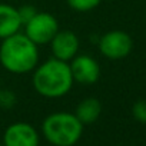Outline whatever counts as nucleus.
Here are the masks:
<instances>
[{
	"label": "nucleus",
	"instance_id": "f257e3e1",
	"mask_svg": "<svg viewBox=\"0 0 146 146\" xmlns=\"http://www.w3.org/2000/svg\"><path fill=\"white\" fill-rule=\"evenodd\" d=\"M32 83L40 96L57 99L67 95L75 82L70 73L69 62L52 57L35 67Z\"/></svg>",
	"mask_w": 146,
	"mask_h": 146
},
{
	"label": "nucleus",
	"instance_id": "f03ea898",
	"mask_svg": "<svg viewBox=\"0 0 146 146\" xmlns=\"http://www.w3.org/2000/svg\"><path fill=\"white\" fill-rule=\"evenodd\" d=\"M39 46L35 44L25 33H15L2 40L0 64L15 75L33 72L39 62Z\"/></svg>",
	"mask_w": 146,
	"mask_h": 146
},
{
	"label": "nucleus",
	"instance_id": "7ed1b4c3",
	"mask_svg": "<svg viewBox=\"0 0 146 146\" xmlns=\"http://www.w3.org/2000/svg\"><path fill=\"white\" fill-rule=\"evenodd\" d=\"M83 123L69 112H54L44 117L42 133L53 146H75L83 135Z\"/></svg>",
	"mask_w": 146,
	"mask_h": 146
},
{
	"label": "nucleus",
	"instance_id": "20e7f679",
	"mask_svg": "<svg viewBox=\"0 0 146 146\" xmlns=\"http://www.w3.org/2000/svg\"><path fill=\"white\" fill-rule=\"evenodd\" d=\"M25 26V35L37 46L47 44L59 32L57 19L47 12H37Z\"/></svg>",
	"mask_w": 146,
	"mask_h": 146
},
{
	"label": "nucleus",
	"instance_id": "39448f33",
	"mask_svg": "<svg viewBox=\"0 0 146 146\" xmlns=\"http://www.w3.org/2000/svg\"><path fill=\"white\" fill-rule=\"evenodd\" d=\"M99 52L109 60H120L129 56L133 40L125 30H109L99 39Z\"/></svg>",
	"mask_w": 146,
	"mask_h": 146
},
{
	"label": "nucleus",
	"instance_id": "423d86ee",
	"mask_svg": "<svg viewBox=\"0 0 146 146\" xmlns=\"http://www.w3.org/2000/svg\"><path fill=\"white\" fill-rule=\"evenodd\" d=\"M70 73L73 82L80 85H93L100 78V66L96 59L89 54H76L70 62Z\"/></svg>",
	"mask_w": 146,
	"mask_h": 146
},
{
	"label": "nucleus",
	"instance_id": "0eeeda50",
	"mask_svg": "<svg viewBox=\"0 0 146 146\" xmlns=\"http://www.w3.org/2000/svg\"><path fill=\"white\" fill-rule=\"evenodd\" d=\"M50 50L54 59L63 60V62H70L79 53L80 47V40L78 35L72 30H60L53 36L50 40Z\"/></svg>",
	"mask_w": 146,
	"mask_h": 146
},
{
	"label": "nucleus",
	"instance_id": "6e6552de",
	"mask_svg": "<svg viewBox=\"0 0 146 146\" xmlns=\"http://www.w3.org/2000/svg\"><path fill=\"white\" fill-rule=\"evenodd\" d=\"M37 130L26 122H16L6 127L3 133V146H39Z\"/></svg>",
	"mask_w": 146,
	"mask_h": 146
},
{
	"label": "nucleus",
	"instance_id": "1a4fd4ad",
	"mask_svg": "<svg viewBox=\"0 0 146 146\" xmlns=\"http://www.w3.org/2000/svg\"><path fill=\"white\" fill-rule=\"evenodd\" d=\"M22 20L17 7L6 3H0V40H3L22 29Z\"/></svg>",
	"mask_w": 146,
	"mask_h": 146
},
{
	"label": "nucleus",
	"instance_id": "9d476101",
	"mask_svg": "<svg viewBox=\"0 0 146 146\" xmlns=\"http://www.w3.org/2000/svg\"><path fill=\"white\" fill-rule=\"evenodd\" d=\"M102 115V103L96 98H85L75 109V116L83 123L90 125L95 123Z\"/></svg>",
	"mask_w": 146,
	"mask_h": 146
},
{
	"label": "nucleus",
	"instance_id": "9b49d317",
	"mask_svg": "<svg viewBox=\"0 0 146 146\" xmlns=\"http://www.w3.org/2000/svg\"><path fill=\"white\" fill-rule=\"evenodd\" d=\"M70 9H73L75 12H80V13H86L90 12L93 9H96L102 0H66Z\"/></svg>",
	"mask_w": 146,
	"mask_h": 146
},
{
	"label": "nucleus",
	"instance_id": "f8f14e48",
	"mask_svg": "<svg viewBox=\"0 0 146 146\" xmlns=\"http://www.w3.org/2000/svg\"><path fill=\"white\" fill-rule=\"evenodd\" d=\"M132 115L133 117L140 122V123H146V99H140L137 102L133 103L132 106Z\"/></svg>",
	"mask_w": 146,
	"mask_h": 146
},
{
	"label": "nucleus",
	"instance_id": "ddd939ff",
	"mask_svg": "<svg viewBox=\"0 0 146 146\" xmlns=\"http://www.w3.org/2000/svg\"><path fill=\"white\" fill-rule=\"evenodd\" d=\"M16 103V96L10 90H0V106L3 109H10Z\"/></svg>",
	"mask_w": 146,
	"mask_h": 146
},
{
	"label": "nucleus",
	"instance_id": "4468645a",
	"mask_svg": "<svg viewBox=\"0 0 146 146\" xmlns=\"http://www.w3.org/2000/svg\"><path fill=\"white\" fill-rule=\"evenodd\" d=\"M17 10H19V16H20V20H22V25H25V23H27L36 13H37V10H36V7L35 6H30V5H25V6H20V7H17Z\"/></svg>",
	"mask_w": 146,
	"mask_h": 146
},
{
	"label": "nucleus",
	"instance_id": "2eb2a0df",
	"mask_svg": "<svg viewBox=\"0 0 146 146\" xmlns=\"http://www.w3.org/2000/svg\"><path fill=\"white\" fill-rule=\"evenodd\" d=\"M0 90H2V85H0Z\"/></svg>",
	"mask_w": 146,
	"mask_h": 146
},
{
	"label": "nucleus",
	"instance_id": "dca6fc26",
	"mask_svg": "<svg viewBox=\"0 0 146 146\" xmlns=\"http://www.w3.org/2000/svg\"><path fill=\"white\" fill-rule=\"evenodd\" d=\"M0 146H3V143H0Z\"/></svg>",
	"mask_w": 146,
	"mask_h": 146
}]
</instances>
